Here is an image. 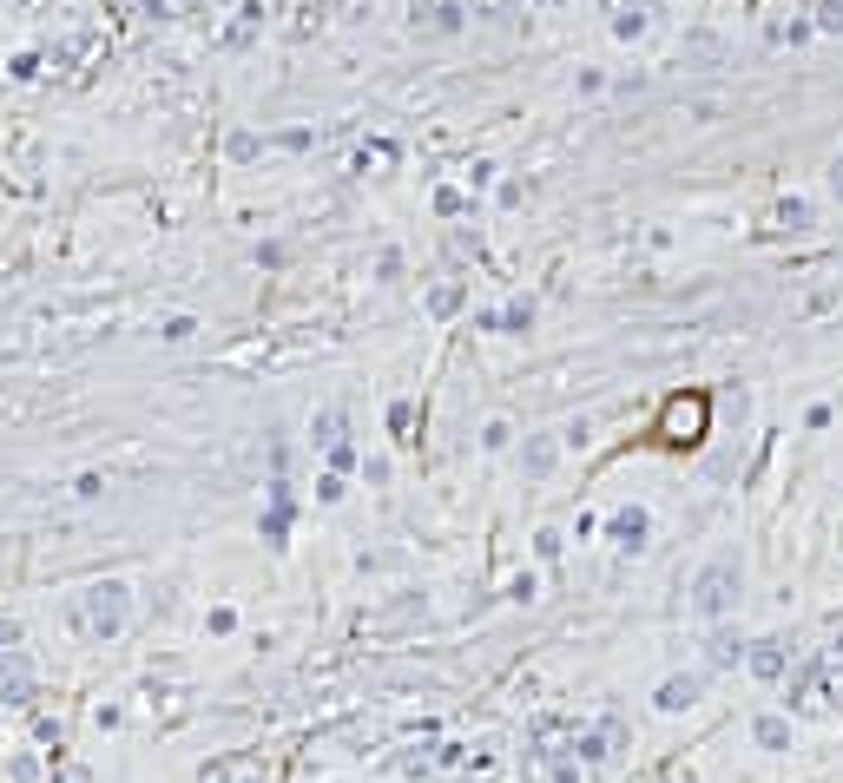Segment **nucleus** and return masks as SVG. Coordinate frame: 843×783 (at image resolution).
<instances>
[{"label":"nucleus","instance_id":"412c9836","mask_svg":"<svg viewBox=\"0 0 843 783\" xmlns=\"http://www.w3.org/2000/svg\"><path fill=\"white\" fill-rule=\"evenodd\" d=\"M317 501H323V507L343 501V474H323V481H317Z\"/></svg>","mask_w":843,"mask_h":783},{"label":"nucleus","instance_id":"dca6fc26","mask_svg":"<svg viewBox=\"0 0 843 783\" xmlns=\"http://www.w3.org/2000/svg\"><path fill=\"white\" fill-rule=\"evenodd\" d=\"M778 224H784V231H811V204H804V198H784L778 204Z\"/></svg>","mask_w":843,"mask_h":783},{"label":"nucleus","instance_id":"423d86ee","mask_svg":"<svg viewBox=\"0 0 843 783\" xmlns=\"http://www.w3.org/2000/svg\"><path fill=\"white\" fill-rule=\"evenodd\" d=\"M659 428H666L659 441H672V448L699 441V435H705V395H672V402H666V422H659Z\"/></svg>","mask_w":843,"mask_h":783},{"label":"nucleus","instance_id":"0eeeda50","mask_svg":"<svg viewBox=\"0 0 843 783\" xmlns=\"http://www.w3.org/2000/svg\"><path fill=\"white\" fill-rule=\"evenodd\" d=\"M745 652H751V639L732 626V619H718L712 639H705V672H738V665H745Z\"/></svg>","mask_w":843,"mask_h":783},{"label":"nucleus","instance_id":"f3484780","mask_svg":"<svg viewBox=\"0 0 843 783\" xmlns=\"http://www.w3.org/2000/svg\"><path fill=\"white\" fill-rule=\"evenodd\" d=\"M468 14H481V20H514V14H521V0H468Z\"/></svg>","mask_w":843,"mask_h":783},{"label":"nucleus","instance_id":"a878e982","mask_svg":"<svg viewBox=\"0 0 843 783\" xmlns=\"http://www.w3.org/2000/svg\"><path fill=\"white\" fill-rule=\"evenodd\" d=\"M244 783H264V777H257V770H244Z\"/></svg>","mask_w":843,"mask_h":783},{"label":"nucleus","instance_id":"ddd939ff","mask_svg":"<svg viewBox=\"0 0 843 783\" xmlns=\"http://www.w3.org/2000/svg\"><path fill=\"white\" fill-rule=\"evenodd\" d=\"M817 685H824V665L811 658V665H797V672L784 678V705H791V711H797V705H811V691H817Z\"/></svg>","mask_w":843,"mask_h":783},{"label":"nucleus","instance_id":"1a4fd4ad","mask_svg":"<svg viewBox=\"0 0 843 783\" xmlns=\"http://www.w3.org/2000/svg\"><path fill=\"white\" fill-rule=\"evenodd\" d=\"M705 678H712V672H672V678H659L653 705H659V711H692V705L705 698Z\"/></svg>","mask_w":843,"mask_h":783},{"label":"nucleus","instance_id":"6ab92c4d","mask_svg":"<svg viewBox=\"0 0 843 783\" xmlns=\"http://www.w3.org/2000/svg\"><path fill=\"white\" fill-rule=\"evenodd\" d=\"M455 303H462V290H455V283H435V290H429V310H435V316H448Z\"/></svg>","mask_w":843,"mask_h":783},{"label":"nucleus","instance_id":"a211bd4d","mask_svg":"<svg viewBox=\"0 0 843 783\" xmlns=\"http://www.w3.org/2000/svg\"><path fill=\"white\" fill-rule=\"evenodd\" d=\"M501 323H508L514 336H521V329L534 323V297H514V303H508V316H501Z\"/></svg>","mask_w":843,"mask_h":783},{"label":"nucleus","instance_id":"2eb2a0df","mask_svg":"<svg viewBox=\"0 0 843 783\" xmlns=\"http://www.w3.org/2000/svg\"><path fill=\"white\" fill-rule=\"evenodd\" d=\"M804 14H811V27H817V33H843V0H811Z\"/></svg>","mask_w":843,"mask_h":783},{"label":"nucleus","instance_id":"b1692460","mask_svg":"<svg viewBox=\"0 0 843 783\" xmlns=\"http://www.w3.org/2000/svg\"><path fill=\"white\" fill-rule=\"evenodd\" d=\"M60 783H93V777H86V770H66V777Z\"/></svg>","mask_w":843,"mask_h":783},{"label":"nucleus","instance_id":"20e7f679","mask_svg":"<svg viewBox=\"0 0 843 783\" xmlns=\"http://www.w3.org/2000/svg\"><path fill=\"white\" fill-rule=\"evenodd\" d=\"M33 698H40V678H33L27 652H20V645H7V652H0V705L27 711Z\"/></svg>","mask_w":843,"mask_h":783},{"label":"nucleus","instance_id":"5701e85b","mask_svg":"<svg viewBox=\"0 0 843 783\" xmlns=\"http://www.w3.org/2000/svg\"><path fill=\"white\" fill-rule=\"evenodd\" d=\"M830 191H837V198H843V152L830 158Z\"/></svg>","mask_w":843,"mask_h":783},{"label":"nucleus","instance_id":"7ed1b4c3","mask_svg":"<svg viewBox=\"0 0 843 783\" xmlns=\"http://www.w3.org/2000/svg\"><path fill=\"white\" fill-rule=\"evenodd\" d=\"M620 751H626V711H620V705H606L593 724H580V731H573V757H580V770L613 764Z\"/></svg>","mask_w":843,"mask_h":783},{"label":"nucleus","instance_id":"aec40b11","mask_svg":"<svg viewBox=\"0 0 843 783\" xmlns=\"http://www.w3.org/2000/svg\"><path fill=\"white\" fill-rule=\"evenodd\" d=\"M231 764H238V757H211V764L198 770V783H224V777H231Z\"/></svg>","mask_w":843,"mask_h":783},{"label":"nucleus","instance_id":"f8f14e48","mask_svg":"<svg viewBox=\"0 0 843 783\" xmlns=\"http://www.w3.org/2000/svg\"><path fill=\"white\" fill-rule=\"evenodd\" d=\"M751 737H758V751H791V718L758 711V718H751Z\"/></svg>","mask_w":843,"mask_h":783},{"label":"nucleus","instance_id":"39448f33","mask_svg":"<svg viewBox=\"0 0 843 783\" xmlns=\"http://www.w3.org/2000/svg\"><path fill=\"white\" fill-rule=\"evenodd\" d=\"M791 652H797L791 639H751L745 672L758 678V685H784V678H791Z\"/></svg>","mask_w":843,"mask_h":783},{"label":"nucleus","instance_id":"6e6552de","mask_svg":"<svg viewBox=\"0 0 843 783\" xmlns=\"http://www.w3.org/2000/svg\"><path fill=\"white\" fill-rule=\"evenodd\" d=\"M606 533H613V547H620V553H646V547H653V514L633 501V507H620V514L606 520Z\"/></svg>","mask_w":843,"mask_h":783},{"label":"nucleus","instance_id":"f257e3e1","mask_svg":"<svg viewBox=\"0 0 843 783\" xmlns=\"http://www.w3.org/2000/svg\"><path fill=\"white\" fill-rule=\"evenodd\" d=\"M738 593H745V560H738L732 547L712 553V560L699 566V580H692V619H705V626H718V619H732L738 612Z\"/></svg>","mask_w":843,"mask_h":783},{"label":"nucleus","instance_id":"9d476101","mask_svg":"<svg viewBox=\"0 0 843 783\" xmlns=\"http://www.w3.org/2000/svg\"><path fill=\"white\" fill-rule=\"evenodd\" d=\"M290 520H297V501H290V481L277 474L271 481V514H264V540H271V547H290Z\"/></svg>","mask_w":843,"mask_h":783},{"label":"nucleus","instance_id":"9b49d317","mask_svg":"<svg viewBox=\"0 0 843 783\" xmlns=\"http://www.w3.org/2000/svg\"><path fill=\"white\" fill-rule=\"evenodd\" d=\"M554 461H560V441L554 435H527L521 441V474H527V481H547Z\"/></svg>","mask_w":843,"mask_h":783},{"label":"nucleus","instance_id":"f03ea898","mask_svg":"<svg viewBox=\"0 0 843 783\" xmlns=\"http://www.w3.org/2000/svg\"><path fill=\"white\" fill-rule=\"evenodd\" d=\"M73 626L86 632V639H119V632L132 626V586L126 580H99V586H86L80 599H73Z\"/></svg>","mask_w":843,"mask_h":783},{"label":"nucleus","instance_id":"393cba45","mask_svg":"<svg viewBox=\"0 0 843 783\" xmlns=\"http://www.w3.org/2000/svg\"><path fill=\"white\" fill-rule=\"evenodd\" d=\"M534 7H547V14H554V7H567V0H534Z\"/></svg>","mask_w":843,"mask_h":783},{"label":"nucleus","instance_id":"4be33fe9","mask_svg":"<svg viewBox=\"0 0 843 783\" xmlns=\"http://www.w3.org/2000/svg\"><path fill=\"white\" fill-rule=\"evenodd\" d=\"M824 698H830V711H837V718H843V672H837V678H830V685H824Z\"/></svg>","mask_w":843,"mask_h":783},{"label":"nucleus","instance_id":"4468645a","mask_svg":"<svg viewBox=\"0 0 843 783\" xmlns=\"http://www.w3.org/2000/svg\"><path fill=\"white\" fill-rule=\"evenodd\" d=\"M310 448H323V455L343 448V408H323L317 422H310Z\"/></svg>","mask_w":843,"mask_h":783}]
</instances>
